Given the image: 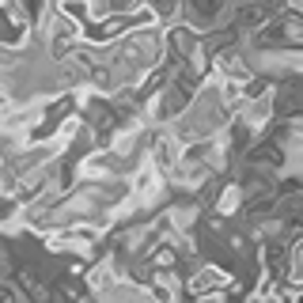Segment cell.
<instances>
[{"mask_svg":"<svg viewBox=\"0 0 303 303\" xmlns=\"http://www.w3.org/2000/svg\"><path fill=\"white\" fill-rule=\"evenodd\" d=\"M228 42H235V31H224V34H209V38H205L209 50H220V46H228Z\"/></svg>","mask_w":303,"mask_h":303,"instance_id":"obj_1","label":"cell"},{"mask_svg":"<svg viewBox=\"0 0 303 303\" xmlns=\"http://www.w3.org/2000/svg\"><path fill=\"white\" fill-rule=\"evenodd\" d=\"M261 15H266L261 8H247V12H239V27H250V23H258Z\"/></svg>","mask_w":303,"mask_h":303,"instance_id":"obj_2","label":"cell"},{"mask_svg":"<svg viewBox=\"0 0 303 303\" xmlns=\"http://www.w3.org/2000/svg\"><path fill=\"white\" fill-rule=\"evenodd\" d=\"M254 159H273V163H277V159H280V152L273 148V144H261V148L254 152Z\"/></svg>","mask_w":303,"mask_h":303,"instance_id":"obj_3","label":"cell"},{"mask_svg":"<svg viewBox=\"0 0 303 303\" xmlns=\"http://www.w3.org/2000/svg\"><path fill=\"white\" fill-rule=\"evenodd\" d=\"M266 258H269V261H280V258H285V247H269Z\"/></svg>","mask_w":303,"mask_h":303,"instance_id":"obj_4","label":"cell"},{"mask_svg":"<svg viewBox=\"0 0 303 303\" xmlns=\"http://www.w3.org/2000/svg\"><path fill=\"white\" fill-rule=\"evenodd\" d=\"M261 91H266V80H258V84H250V87H247L250 99H254V95H261Z\"/></svg>","mask_w":303,"mask_h":303,"instance_id":"obj_5","label":"cell"}]
</instances>
